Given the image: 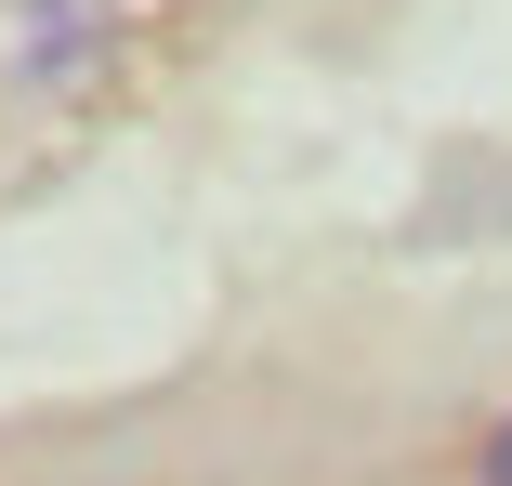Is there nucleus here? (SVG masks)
<instances>
[{
  "instance_id": "f257e3e1",
  "label": "nucleus",
  "mask_w": 512,
  "mask_h": 486,
  "mask_svg": "<svg viewBox=\"0 0 512 486\" xmlns=\"http://www.w3.org/2000/svg\"><path fill=\"white\" fill-rule=\"evenodd\" d=\"M119 0H0V145L79 119L119 79Z\"/></svg>"
},
{
  "instance_id": "f03ea898",
  "label": "nucleus",
  "mask_w": 512,
  "mask_h": 486,
  "mask_svg": "<svg viewBox=\"0 0 512 486\" xmlns=\"http://www.w3.org/2000/svg\"><path fill=\"white\" fill-rule=\"evenodd\" d=\"M486 486H512V421H499V434H486Z\"/></svg>"
}]
</instances>
